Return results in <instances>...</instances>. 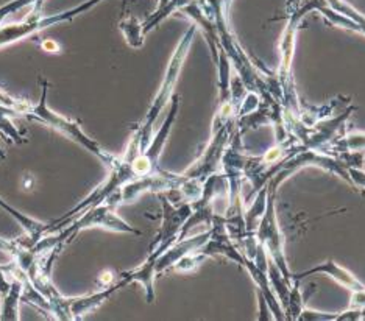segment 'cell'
<instances>
[{"label":"cell","mask_w":365,"mask_h":321,"mask_svg":"<svg viewBox=\"0 0 365 321\" xmlns=\"http://www.w3.org/2000/svg\"><path fill=\"white\" fill-rule=\"evenodd\" d=\"M88 228H103L108 229V231L133 233L136 236H140V231L133 229L120 217H118V214H115V204L111 201H102L85 209L83 214H80V217L73 221L72 226L66 228L61 233L68 238V242H71L78 233Z\"/></svg>","instance_id":"cell-3"},{"label":"cell","mask_w":365,"mask_h":321,"mask_svg":"<svg viewBox=\"0 0 365 321\" xmlns=\"http://www.w3.org/2000/svg\"><path fill=\"white\" fill-rule=\"evenodd\" d=\"M127 283H128V279L119 283L118 285L110 287L108 290H102V292H97V293H93V295H86V296H78V298H69V307H71L72 318L80 320V318L85 317L86 314H89V312H93L94 309L101 306V304L106 298H110V296L115 290L120 289V287H123Z\"/></svg>","instance_id":"cell-4"},{"label":"cell","mask_w":365,"mask_h":321,"mask_svg":"<svg viewBox=\"0 0 365 321\" xmlns=\"http://www.w3.org/2000/svg\"><path fill=\"white\" fill-rule=\"evenodd\" d=\"M0 106H4V108H10L19 114H24L30 105L26 102L16 100V98H13L11 95H8L6 93H4V90H0Z\"/></svg>","instance_id":"cell-8"},{"label":"cell","mask_w":365,"mask_h":321,"mask_svg":"<svg viewBox=\"0 0 365 321\" xmlns=\"http://www.w3.org/2000/svg\"><path fill=\"white\" fill-rule=\"evenodd\" d=\"M120 30L123 31L128 43L133 47H140L143 46V39H140V26L135 18H130L120 23Z\"/></svg>","instance_id":"cell-6"},{"label":"cell","mask_w":365,"mask_h":321,"mask_svg":"<svg viewBox=\"0 0 365 321\" xmlns=\"http://www.w3.org/2000/svg\"><path fill=\"white\" fill-rule=\"evenodd\" d=\"M43 48H44L46 52H55V53L60 52V46H58V44L55 43V41H51V39L44 41V43H43Z\"/></svg>","instance_id":"cell-10"},{"label":"cell","mask_w":365,"mask_h":321,"mask_svg":"<svg viewBox=\"0 0 365 321\" xmlns=\"http://www.w3.org/2000/svg\"><path fill=\"white\" fill-rule=\"evenodd\" d=\"M101 2L102 0H88V2L81 4L76 8H71L68 11L56 13L52 16H43V18H39V14H31L29 19H24L16 23H8V26H2L0 27V47L18 43V41L24 38H29L31 35H35V33L43 31L48 27L58 26V23L61 22H69L73 18H77L78 14L89 11L91 8H94Z\"/></svg>","instance_id":"cell-2"},{"label":"cell","mask_w":365,"mask_h":321,"mask_svg":"<svg viewBox=\"0 0 365 321\" xmlns=\"http://www.w3.org/2000/svg\"><path fill=\"white\" fill-rule=\"evenodd\" d=\"M41 85H43V94H41L39 103L35 106H29L26 112H24V116L30 120L44 123V125L56 130L58 133H61L63 136L71 139L72 142L81 145L83 148H86L88 152L96 154L98 159H102L106 164V166L114 167L115 164H118V159H115L114 156L108 154L103 148H101V145H98L96 141H93L89 136L83 133V130L80 128L77 122H73L68 117H63V116H60V114H56L55 111L48 108V105H47L48 81L41 78Z\"/></svg>","instance_id":"cell-1"},{"label":"cell","mask_w":365,"mask_h":321,"mask_svg":"<svg viewBox=\"0 0 365 321\" xmlns=\"http://www.w3.org/2000/svg\"><path fill=\"white\" fill-rule=\"evenodd\" d=\"M10 284L11 281L6 276V267L0 265V293H6L8 289H10Z\"/></svg>","instance_id":"cell-9"},{"label":"cell","mask_w":365,"mask_h":321,"mask_svg":"<svg viewBox=\"0 0 365 321\" xmlns=\"http://www.w3.org/2000/svg\"><path fill=\"white\" fill-rule=\"evenodd\" d=\"M41 2H43V0H11V2H8L4 6H0V23H2V21L6 19L10 14L21 11L22 8L30 6V5L39 6Z\"/></svg>","instance_id":"cell-7"},{"label":"cell","mask_w":365,"mask_h":321,"mask_svg":"<svg viewBox=\"0 0 365 321\" xmlns=\"http://www.w3.org/2000/svg\"><path fill=\"white\" fill-rule=\"evenodd\" d=\"M0 208H2L5 212L10 214L11 217H14L16 220H18L19 225L29 233V237H27L29 241L26 242V245L33 246V245H35V243L39 241L41 237L44 236L46 226H47V225L39 223V221H36L35 219H31V217H27L26 214H22V212H19L18 209L11 208L10 204H6L2 199H0Z\"/></svg>","instance_id":"cell-5"}]
</instances>
